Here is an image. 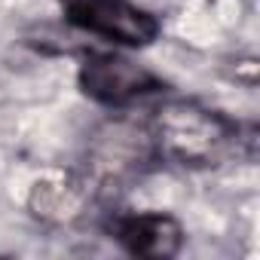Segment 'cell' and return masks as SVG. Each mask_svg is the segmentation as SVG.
<instances>
[{"mask_svg":"<svg viewBox=\"0 0 260 260\" xmlns=\"http://www.w3.org/2000/svg\"><path fill=\"white\" fill-rule=\"evenodd\" d=\"M80 89L98 104L122 107L156 92L159 80L132 58L116 52H101V55H89L80 64Z\"/></svg>","mask_w":260,"mask_h":260,"instance_id":"obj_3","label":"cell"},{"mask_svg":"<svg viewBox=\"0 0 260 260\" xmlns=\"http://www.w3.org/2000/svg\"><path fill=\"white\" fill-rule=\"evenodd\" d=\"M61 10L74 28L122 46H147L159 34L156 16L132 0H61Z\"/></svg>","mask_w":260,"mask_h":260,"instance_id":"obj_2","label":"cell"},{"mask_svg":"<svg viewBox=\"0 0 260 260\" xmlns=\"http://www.w3.org/2000/svg\"><path fill=\"white\" fill-rule=\"evenodd\" d=\"M113 236L116 242L128 251V254H138V257H175L184 245V230L175 217L150 211V214H128L119 217L113 223Z\"/></svg>","mask_w":260,"mask_h":260,"instance_id":"obj_4","label":"cell"},{"mask_svg":"<svg viewBox=\"0 0 260 260\" xmlns=\"http://www.w3.org/2000/svg\"><path fill=\"white\" fill-rule=\"evenodd\" d=\"M233 138L236 132L223 116L193 104H172L159 110L156 119V141L162 153L181 166H211Z\"/></svg>","mask_w":260,"mask_h":260,"instance_id":"obj_1","label":"cell"}]
</instances>
